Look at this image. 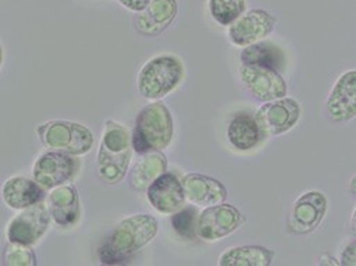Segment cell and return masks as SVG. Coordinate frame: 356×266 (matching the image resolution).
I'll return each mask as SVG.
<instances>
[{"instance_id": "6da1fadb", "label": "cell", "mask_w": 356, "mask_h": 266, "mask_svg": "<svg viewBox=\"0 0 356 266\" xmlns=\"http://www.w3.org/2000/svg\"><path fill=\"white\" fill-rule=\"evenodd\" d=\"M159 231V224L156 218L140 214L133 215L117 225V228L110 235L107 244L102 249V260L104 263H118L143 247L156 236Z\"/></svg>"}, {"instance_id": "7a4b0ae2", "label": "cell", "mask_w": 356, "mask_h": 266, "mask_svg": "<svg viewBox=\"0 0 356 266\" xmlns=\"http://www.w3.org/2000/svg\"><path fill=\"white\" fill-rule=\"evenodd\" d=\"M131 160V141L127 130L120 124L107 122L97 157V175L107 184L120 183Z\"/></svg>"}, {"instance_id": "3957f363", "label": "cell", "mask_w": 356, "mask_h": 266, "mask_svg": "<svg viewBox=\"0 0 356 266\" xmlns=\"http://www.w3.org/2000/svg\"><path fill=\"white\" fill-rule=\"evenodd\" d=\"M172 117L161 103H154L143 108L137 117L133 134V149L138 154L161 151L172 140Z\"/></svg>"}, {"instance_id": "277c9868", "label": "cell", "mask_w": 356, "mask_h": 266, "mask_svg": "<svg viewBox=\"0 0 356 266\" xmlns=\"http://www.w3.org/2000/svg\"><path fill=\"white\" fill-rule=\"evenodd\" d=\"M184 66L175 56H160L144 65L141 69L137 85L143 97L148 100H159L183 80Z\"/></svg>"}, {"instance_id": "5b68a950", "label": "cell", "mask_w": 356, "mask_h": 266, "mask_svg": "<svg viewBox=\"0 0 356 266\" xmlns=\"http://www.w3.org/2000/svg\"><path fill=\"white\" fill-rule=\"evenodd\" d=\"M40 141L53 151L69 156H84L92 150L93 133L83 124L70 122H50L38 128Z\"/></svg>"}, {"instance_id": "8992f818", "label": "cell", "mask_w": 356, "mask_h": 266, "mask_svg": "<svg viewBox=\"0 0 356 266\" xmlns=\"http://www.w3.org/2000/svg\"><path fill=\"white\" fill-rule=\"evenodd\" d=\"M300 104L292 99H278L258 108L257 126L264 137H275L291 130L300 120Z\"/></svg>"}, {"instance_id": "52a82bcc", "label": "cell", "mask_w": 356, "mask_h": 266, "mask_svg": "<svg viewBox=\"0 0 356 266\" xmlns=\"http://www.w3.org/2000/svg\"><path fill=\"white\" fill-rule=\"evenodd\" d=\"M244 222L240 211L228 203H218L207 208L197 218V235L204 241H217L232 233Z\"/></svg>"}, {"instance_id": "ba28073f", "label": "cell", "mask_w": 356, "mask_h": 266, "mask_svg": "<svg viewBox=\"0 0 356 266\" xmlns=\"http://www.w3.org/2000/svg\"><path fill=\"white\" fill-rule=\"evenodd\" d=\"M50 224V213L47 205L39 201L35 205L27 206L26 211L19 214L8 228V238L12 242L23 245L36 244Z\"/></svg>"}, {"instance_id": "9c48e42d", "label": "cell", "mask_w": 356, "mask_h": 266, "mask_svg": "<svg viewBox=\"0 0 356 266\" xmlns=\"http://www.w3.org/2000/svg\"><path fill=\"white\" fill-rule=\"evenodd\" d=\"M240 77L247 92L259 101L268 103L286 96L285 80L275 70L243 65L240 69Z\"/></svg>"}, {"instance_id": "30bf717a", "label": "cell", "mask_w": 356, "mask_h": 266, "mask_svg": "<svg viewBox=\"0 0 356 266\" xmlns=\"http://www.w3.org/2000/svg\"><path fill=\"white\" fill-rule=\"evenodd\" d=\"M79 161L69 154L53 151L43 154L35 164L33 176L43 190H53L70 181L77 172Z\"/></svg>"}, {"instance_id": "8fae6325", "label": "cell", "mask_w": 356, "mask_h": 266, "mask_svg": "<svg viewBox=\"0 0 356 266\" xmlns=\"http://www.w3.org/2000/svg\"><path fill=\"white\" fill-rule=\"evenodd\" d=\"M275 22L277 20L274 16L261 9L244 12L238 19L229 24V40L240 47L258 43L273 32Z\"/></svg>"}, {"instance_id": "7c38bea8", "label": "cell", "mask_w": 356, "mask_h": 266, "mask_svg": "<svg viewBox=\"0 0 356 266\" xmlns=\"http://www.w3.org/2000/svg\"><path fill=\"white\" fill-rule=\"evenodd\" d=\"M326 213V199L318 191L304 194L293 203L288 218V229L293 233L305 235L318 228Z\"/></svg>"}, {"instance_id": "4fadbf2b", "label": "cell", "mask_w": 356, "mask_h": 266, "mask_svg": "<svg viewBox=\"0 0 356 266\" xmlns=\"http://www.w3.org/2000/svg\"><path fill=\"white\" fill-rule=\"evenodd\" d=\"M145 191L153 208L161 214H174L184 206V190L174 174H161Z\"/></svg>"}, {"instance_id": "5bb4252c", "label": "cell", "mask_w": 356, "mask_h": 266, "mask_svg": "<svg viewBox=\"0 0 356 266\" xmlns=\"http://www.w3.org/2000/svg\"><path fill=\"white\" fill-rule=\"evenodd\" d=\"M326 111L334 122H348L356 115V72L339 77L326 103Z\"/></svg>"}, {"instance_id": "9a60e30c", "label": "cell", "mask_w": 356, "mask_h": 266, "mask_svg": "<svg viewBox=\"0 0 356 266\" xmlns=\"http://www.w3.org/2000/svg\"><path fill=\"white\" fill-rule=\"evenodd\" d=\"M177 16V0H152L136 19L137 31L148 38L161 35Z\"/></svg>"}, {"instance_id": "2e32d148", "label": "cell", "mask_w": 356, "mask_h": 266, "mask_svg": "<svg viewBox=\"0 0 356 266\" xmlns=\"http://www.w3.org/2000/svg\"><path fill=\"white\" fill-rule=\"evenodd\" d=\"M186 198L200 206H213L222 203L227 198L225 187L218 181L200 174H190L181 181Z\"/></svg>"}, {"instance_id": "e0dca14e", "label": "cell", "mask_w": 356, "mask_h": 266, "mask_svg": "<svg viewBox=\"0 0 356 266\" xmlns=\"http://www.w3.org/2000/svg\"><path fill=\"white\" fill-rule=\"evenodd\" d=\"M47 208L56 224L62 226L74 224L80 215V201L76 188L72 185L56 187L47 198Z\"/></svg>"}, {"instance_id": "ac0fdd59", "label": "cell", "mask_w": 356, "mask_h": 266, "mask_svg": "<svg viewBox=\"0 0 356 266\" xmlns=\"http://www.w3.org/2000/svg\"><path fill=\"white\" fill-rule=\"evenodd\" d=\"M3 201L13 210H26L27 206L35 205L43 198V188L27 178L15 176L5 183L2 190Z\"/></svg>"}, {"instance_id": "d6986e66", "label": "cell", "mask_w": 356, "mask_h": 266, "mask_svg": "<svg viewBox=\"0 0 356 266\" xmlns=\"http://www.w3.org/2000/svg\"><path fill=\"white\" fill-rule=\"evenodd\" d=\"M227 135L232 147L240 151L252 150L264 138L255 118L250 114H238L234 117L228 126Z\"/></svg>"}, {"instance_id": "ffe728a7", "label": "cell", "mask_w": 356, "mask_h": 266, "mask_svg": "<svg viewBox=\"0 0 356 266\" xmlns=\"http://www.w3.org/2000/svg\"><path fill=\"white\" fill-rule=\"evenodd\" d=\"M167 158L161 151H148L133 168L130 184L137 191H145L157 176L165 172Z\"/></svg>"}, {"instance_id": "44dd1931", "label": "cell", "mask_w": 356, "mask_h": 266, "mask_svg": "<svg viewBox=\"0 0 356 266\" xmlns=\"http://www.w3.org/2000/svg\"><path fill=\"white\" fill-rule=\"evenodd\" d=\"M243 65L261 66L271 70H282L285 66V56L282 50L270 42H258L250 44L241 53Z\"/></svg>"}, {"instance_id": "7402d4cb", "label": "cell", "mask_w": 356, "mask_h": 266, "mask_svg": "<svg viewBox=\"0 0 356 266\" xmlns=\"http://www.w3.org/2000/svg\"><path fill=\"white\" fill-rule=\"evenodd\" d=\"M274 252L264 247H240L227 251L220 258L221 266H268Z\"/></svg>"}, {"instance_id": "603a6c76", "label": "cell", "mask_w": 356, "mask_h": 266, "mask_svg": "<svg viewBox=\"0 0 356 266\" xmlns=\"http://www.w3.org/2000/svg\"><path fill=\"white\" fill-rule=\"evenodd\" d=\"M213 19L221 26H229L245 12V0H209Z\"/></svg>"}, {"instance_id": "cb8c5ba5", "label": "cell", "mask_w": 356, "mask_h": 266, "mask_svg": "<svg viewBox=\"0 0 356 266\" xmlns=\"http://www.w3.org/2000/svg\"><path fill=\"white\" fill-rule=\"evenodd\" d=\"M197 211L193 206L178 210L171 217V225L178 235H181L186 240H193L197 235Z\"/></svg>"}, {"instance_id": "d4e9b609", "label": "cell", "mask_w": 356, "mask_h": 266, "mask_svg": "<svg viewBox=\"0 0 356 266\" xmlns=\"http://www.w3.org/2000/svg\"><path fill=\"white\" fill-rule=\"evenodd\" d=\"M3 263L8 266H35L36 256L29 245L9 241L5 248Z\"/></svg>"}, {"instance_id": "484cf974", "label": "cell", "mask_w": 356, "mask_h": 266, "mask_svg": "<svg viewBox=\"0 0 356 266\" xmlns=\"http://www.w3.org/2000/svg\"><path fill=\"white\" fill-rule=\"evenodd\" d=\"M117 2L133 12H141L147 8V5L150 3L152 0H117Z\"/></svg>"}, {"instance_id": "4316f807", "label": "cell", "mask_w": 356, "mask_h": 266, "mask_svg": "<svg viewBox=\"0 0 356 266\" xmlns=\"http://www.w3.org/2000/svg\"><path fill=\"white\" fill-rule=\"evenodd\" d=\"M355 249H356V245L355 242L350 244L342 253V265H348V266H355Z\"/></svg>"}, {"instance_id": "83f0119b", "label": "cell", "mask_w": 356, "mask_h": 266, "mask_svg": "<svg viewBox=\"0 0 356 266\" xmlns=\"http://www.w3.org/2000/svg\"><path fill=\"white\" fill-rule=\"evenodd\" d=\"M2 63H3V49L0 46V67H2Z\"/></svg>"}]
</instances>
